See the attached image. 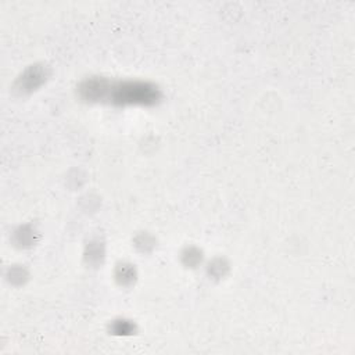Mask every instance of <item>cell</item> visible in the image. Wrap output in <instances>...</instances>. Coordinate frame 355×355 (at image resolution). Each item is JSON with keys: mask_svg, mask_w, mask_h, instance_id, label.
Listing matches in <instances>:
<instances>
[{"mask_svg": "<svg viewBox=\"0 0 355 355\" xmlns=\"http://www.w3.org/2000/svg\"><path fill=\"white\" fill-rule=\"evenodd\" d=\"M110 97L116 104H140L150 105L159 98L155 86L144 82H122L110 86Z\"/></svg>", "mask_w": 355, "mask_h": 355, "instance_id": "6da1fadb", "label": "cell"}]
</instances>
